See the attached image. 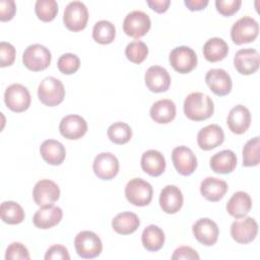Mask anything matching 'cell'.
<instances>
[{"mask_svg": "<svg viewBox=\"0 0 260 260\" xmlns=\"http://www.w3.org/2000/svg\"><path fill=\"white\" fill-rule=\"evenodd\" d=\"M213 111V101L205 93L191 92L184 101V114L189 120H206L212 116Z\"/></svg>", "mask_w": 260, "mask_h": 260, "instance_id": "6da1fadb", "label": "cell"}, {"mask_svg": "<svg viewBox=\"0 0 260 260\" xmlns=\"http://www.w3.org/2000/svg\"><path fill=\"white\" fill-rule=\"evenodd\" d=\"M38 96L45 106L56 107L60 105L65 98L64 85L59 79L48 76L39 84Z\"/></svg>", "mask_w": 260, "mask_h": 260, "instance_id": "7a4b0ae2", "label": "cell"}, {"mask_svg": "<svg viewBox=\"0 0 260 260\" xmlns=\"http://www.w3.org/2000/svg\"><path fill=\"white\" fill-rule=\"evenodd\" d=\"M153 195L152 186L141 178L131 179L125 186L126 199L135 206H146Z\"/></svg>", "mask_w": 260, "mask_h": 260, "instance_id": "3957f363", "label": "cell"}, {"mask_svg": "<svg viewBox=\"0 0 260 260\" xmlns=\"http://www.w3.org/2000/svg\"><path fill=\"white\" fill-rule=\"evenodd\" d=\"M74 247L79 257L91 259L100 256L103 244L100 237L91 231H82L74 239Z\"/></svg>", "mask_w": 260, "mask_h": 260, "instance_id": "277c9868", "label": "cell"}, {"mask_svg": "<svg viewBox=\"0 0 260 260\" xmlns=\"http://www.w3.org/2000/svg\"><path fill=\"white\" fill-rule=\"evenodd\" d=\"M51 59L52 55L49 49L40 44L28 46L22 55V62L24 66L34 72L48 68L51 63Z\"/></svg>", "mask_w": 260, "mask_h": 260, "instance_id": "5b68a950", "label": "cell"}, {"mask_svg": "<svg viewBox=\"0 0 260 260\" xmlns=\"http://www.w3.org/2000/svg\"><path fill=\"white\" fill-rule=\"evenodd\" d=\"M259 32V24L251 16H243L237 20L231 28V38L236 45L251 43L256 40Z\"/></svg>", "mask_w": 260, "mask_h": 260, "instance_id": "8992f818", "label": "cell"}, {"mask_svg": "<svg viewBox=\"0 0 260 260\" xmlns=\"http://www.w3.org/2000/svg\"><path fill=\"white\" fill-rule=\"evenodd\" d=\"M88 20L86 6L80 1H72L64 9L63 22L71 31H79L85 28Z\"/></svg>", "mask_w": 260, "mask_h": 260, "instance_id": "52a82bcc", "label": "cell"}, {"mask_svg": "<svg viewBox=\"0 0 260 260\" xmlns=\"http://www.w3.org/2000/svg\"><path fill=\"white\" fill-rule=\"evenodd\" d=\"M4 102L6 107L11 111L21 113L26 111L30 106V93L22 84L13 83L5 90Z\"/></svg>", "mask_w": 260, "mask_h": 260, "instance_id": "ba28073f", "label": "cell"}, {"mask_svg": "<svg viewBox=\"0 0 260 260\" xmlns=\"http://www.w3.org/2000/svg\"><path fill=\"white\" fill-rule=\"evenodd\" d=\"M169 59L174 70L181 74L189 73L197 66V55L193 49L187 46L173 49Z\"/></svg>", "mask_w": 260, "mask_h": 260, "instance_id": "9c48e42d", "label": "cell"}, {"mask_svg": "<svg viewBox=\"0 0 260 260\" xmlns=\"http://www.w3.org/2000/svg\"><path fill=\"white\" fill-rule=\"evenodd\" d=\"M151 25L149 16L140 10H134L128 13L123 21L124 32L134 39L144 37Z\"/></svg>", "mask_w": 260, "mask_h": 260, "instance_id": "30bf717a", "label": "cell"}, {"mask_svg": "<svg viewBox=\"0 0 260 260\" xmlns=\"http://www.w3.org/2000/svg\"><path fill=\"white\" fill-rule=\"evenodd\" d=\"M258 234V223L250 216L235 220L231 225V236L239 244H249Z\"/></svg>", "mask_w": 260, "mask_h": 260, "instance_id": "8fae6325", "label": "cell"}, {"mask_svg": "<svg viewBox=\"0 0 260 260\" xmlns=\"http://www.w3.org/2000/svg\"><path fill=\"white\" fill-rule=\"evenodd\" d=\"M32 197L36 204L41 207L53 205L60 197V189L58 185L51 180H40L34 187Z\"/></svg>", "mask_w": 260, "mask_h": 260, "instance_id": "7c38bea8", "label": "cell"}, {"mask_svg": "<svg viewBox=\"0 0 260 260\" xmlns=\"http://www.w3.org/2000/svg\"><path fill=\"white\" fill-rule=\"evenodd\" d=\"M172 160L177 172L182 176H189L197 168V158L193 151L185 146H177L172 151Z\"/></svg>", "mask_w": 260, "mask_h": 260, "instance_id": "4fadbf2b", "label": "cell"}, {"mask_svg": "<svg viewBox=\"0 0 260 260\" xmlns=\"http://www.w3.org/2000/svg\"><path fill=\"white\" fill-rule=\"evenodd\" d=\"M95 176L101 180H112L119 172L118 158L111 152H101L92 165Z\"/></svg>", "mask_w": 260, "mask_h": 260, "instance_id": "5bb4252c", "label": "cell"}, {"mask_svg": "<svg viewBox=\"0 0 260 260\" xmlns=\"http://www.w3.org/2000/svg\"><path fill=\"white\" fill-rule=\"evenodd\" d=\"M195 239L204 246H213L219 236V229L215 221L203 217L198 219L192 226Z\"/></svg>", "mask_w": 260, "mask_h": 260, "instance_id": "9a60e30c", "label": "cell"}, {"mask_svg": "<svg viewBox=\"0 0 260 260\" xmlns=\"http://www.w3.org/2000/svg\"><path fill=\"white\" fill-rule=\"evenodd\" d=\"M259 53L252 48L239 50L234 57V66L242 75H250L259 69Z\"/></svg>", "mask_w": 260, "mask_h": 260, "instance_id": "2e32d148", "label": "cell"}, {"mask_svg": "<svg viewBox=\"0 0 260 260\" xmlns=\"http://www.w3.org/2000/svg\"><path fill=\"white\" fill-rule=\"evenodd\" d=\"M205 81L212 92L219 96L229 94L233 87L230 74L220 68H213L208 70L205 75Z\"/></svg>", "mask_w": 260, "mask_h": 260, "instance_id": "e0dca14e", "label": "cell"}, {"mask_svg": "<svg viewBox=\"0 0 260 260\" xmlns=\"http://www.w3.org/2000/svg\"><path fill=\"white\" fill-rule=\"evenodd\" d=\"M59 131L66 139L76 140L86 133L87 123L79 115H67L62 118L59 125Z\"/></svg>", "mask_w": 260, "mask_h": 260, "instance_id": "ac0fdd59", "label": "cell"}, {"mask_svg": "<svg viewBox=\"0 0 260 260\" xmlns=\"http://www.w3.org/2000/svg\"><path fill=\"white\" fill-rule=\"evenodd\" d=\"M144 80L147 88L152 92L167 91L171 85V76L167 69L161 66L149 67L144 75Z\"/></svg>", "mask_w": 260, "mask_h": 260, "instance_id": "d6986e66", "label": "cell"}, {"mask_svg": "<svg viewBox=\"0 0 260 260\" xmlns=\"http://www.w3.org/2000/svg\"><path fill=\"white\" fill-rule=\"evenodd\" d=\"M224 140V133L221 127L210 124L199 130L197 134V144L203 150H211L219 146Z\"/></svg>", "mask_w": 260, "mask_h": 260, "instance_id": "ffe728a7", "label": "cell"}, {"mask_svg": "<svg viewBox=\"0 0 260 260\" xmlns=\"http://www.w3.org/2000/svg\"><path fill=\"white\" fill-rule=\"evenodd\" d=\"M183 200L181 190L175 185H168L160 191L159 205L166 213H177L183 206Z\"/></svg>", "mask_w": 260, "mask_h": 260, "instance_id": "44dd1931", "label": "cell"}, {"mask_svg": "<svg viewBox=\"0 0 260 260\" xmlns=\"http://www.w3.org/2000/svg\"><path fill=\"white\" fill-rule=\"evenodd\" d=\"M63 216V211L60 207L54 205H47L41 207L36 211L32 222L36 228L47 230L57 225Z\"/></svg>", "mask_w": 260, "mask_h": 260, "instance_id": "7402d4cb", "label": "cell"}, {"mask_svg": "<svg viewBox=\"0 0 260 260\" xmlns=\"http://www.w3.org/2000/svg\"><path fill=\"white\" fill-rule=\"evenodd\" d=\"M226 123L233 133H245L251 124L250 111L243 105H237L230 111Z\"/></svg>", "mask_w": 260, "mask_h": 260, "instance_id": "603a6c76", "label": "cell"}, {"mask_svg": "<svg viewBox=\"0 0 260 260\" xmlns=\"http://www.w3.org/2000/svg\"><path fill=\"white\" fill-rule=\"evenodd\" d=\"M228 184L225 181L214 178L207 177L203 179L200 184V193L208 201L217 202L223 198L228 192Z\"/></svg>", "mask_w": 260, "mask_h": 260, "instance_id": "cb8c5ba5", "label": "cell"}, {"mask_svg": "<svg viewBox=\"0 0 260 260\" xmlns=\"http://www.w3.org/2000/svg\"><path fill=\"white\" fill-rule=\"evenodd\" d=\"M40 152L43 159L52 166L61 165L66 157L65 147L61 142L55 139L45 140L40 147Z\"/></svg>", "mask_w": 260, "mask_h": 260, "instance_id": "d4e9b609", "label": "cell"}, {"mask_svg": "<svg viewBox=\"0 0 260 260\" xmlns=\"http://www.w3.org/2000/svg\"><path fill=\"white\" fill-rule=\"evenodd\" d=\"M141 168L143 172L151 177L160 176L166 169V159L161 152L149 149L146 150L141 156Z\"/></svg>", "mask_w": 260, "mask_h": 260, "instance_id": "484cf974", "label": "cell"}, {"mask_svg": "<svg viewBox=\"0 0 260 260\" xmlns=\"http://www.w3.org/2000/svg\"><path fill=\"white\" fill-rule=\"evenodd\" d=\"M252 208V199L244 191H238L232 195L226 203V211L235 218L246 216Z\"/></svg>", "mask_w": 260, "mask_h": 260, "instance_id": "4316f807", "label": "cell"}, {"mask_svg": "<svg viewBox=\"0 0 260 260\" xmlns=\"http://www.w3.org/2000/svg\"><path fill=\"white\" fill-rule=\"evenodd\" d=\"M151 119L158 124H168L176 117V105L169 99L155 102L149 111Z\"/></svg>", "mask_w": 260, "mask_h": 260, "instance_id": "83f0119b", "label": "cell"}, {"mask_svg": "<svg viewBox=\"0 0 260 260\" xmlns=\"http://www.w3.org/2000/svg\"><path fill=\"white\" fill-rule=\"evenodd\" d=\"M209 165L216 174H230L237 167V155L233 150L224 149L211 156Z\"/></svg>", "mask_w": 260, "mask_h": 260, "instance_id": "f1b7e54d", "label": "cell"}, {"mask_svg": "<svg viewBox=\"0 0 260 260\" xmlns=\"http://www.w3.org/2000/svg\"><path fill=\"white\" fill-rule=\"evenodd\" d=\"M140 220L138 216L130 211L118 213L112 220L113 230L120 235L133 234L139 226Z\"/></svg>", "mask_w": 260, "mask_h": 260, "instance_id": "f546056e", "label": "cell"}, {"mask_svg": "<svg viewBox=\"0 0 260 260\" xmlns=\"http://www.w3.org/2000/svg\"><path fill=\"white\" fill-rule=\"evenodd\" d=\"M143 247L149 252H156L162 248L165 244V233L155 224L146 226L141 235Z\"/></svg>", "mask_w": 260, "mask_h": 260, "instance_id": "4dcf8cb0", "label": "cell"}, {"mask_svg": "<svg viewBox=\"0 0 260 260\" xmlns=\"http://www.w3.org/2000/svg\"><path fill=\"white\" fill-rule=\"evenodd\" d=\"M229 53V46L220 38H211L203 46L204 58L209 62H218L223 60Z\"/></svg>", "mask_w": 260, "mask_h": 260, "instance_id": "1f68e13d", "label": "cell"}, {"mask_svg": "<svg viewBox=\"0 0 260 260\" xmlns=\"http://www.w3.org/2000/svg\"><path fill=\"white\" fill-rule=\"evenodd\" d=\"M1 219L8 224H18L24 219L22 207L14 201H4L0 206Z\"/></svg>", "mask_w": 260, "mask_h": 260, "instance_id": "d6a6232c", "label": "cell"}, {"mask_svg": "<svg viewBox=\"0 0 260 260\" xmlns=\"http://www.w3.org/2000/svg\"><path fill=\"white\" fill-rule=\"evenodd\" d=\"M116 36L115 25L108 20L98 21L92 28L93 40L101 45L111 44Z\"/></svg>", "mask_w": 260, "mask_h": 260, "instance_id": "836d02e7", "label": "cell"}, {"mask_svg": "<svg viewBox=\"0 0 260 260\" xmlns=\"http://www.w3.org/2000/svg\"><path fill=\"white\" fill-rule=\"evenodd\" d=\"M109 139L116 144H125L132 137V130L127 123L116 122L112 124L107 131Z\"/></svg>", "mask_w": 260, "mask_h": 260, "instance_id": "e575fe53", "label": "cell"}, {"mask_svg": "<svg viewBox=\"0 0 260 260\" xmlns=\"http://www.w3.org/2000/svg\"><path fill=\"white\" fill-rule=\"evenodd\" d=\"M259 146H260V141L258 136L246 142L243 148V166L244 167H254L259 165L260 162Z\"/></svg>", "mask_w": 260, "mask_h": 260, "instance_id": "d590c367", "label": "cell"}, {"mask_svg": "<svg viewBox=\"0 0 260 260\" xmlns=\"http://www.w3.org/2000/svg\"><path fill=\"white\" fill-rule=\"evenodd\" d=\"M35 11L39 19L44 22L52 21L58 13V4L55 0H38Z\"/></svg>", "mask_w": 260, "mask_h": 260, "instance_id": "8d00e7d4", "label": "cell"}, {"mask_svg": "<svg viewBox=\"0 0 260 260\" xmlns=\"http://www.w3.org/2000/svg\"><path fill=\"white\" fill-rule=\"evenodd\" d=\"M127 59L135 64L142 63L148 55V47L142 41H133L129 43L125 49Z\"/></svg>", "mask_w": 260, "mask_h": 260, "instance_id": "74e56055", "label": "cell"}, {"mask_svg": "<svg viewBox=\"0 0 260 260\" xmlns=\"http://www.w3.org/2000/svg\"><path fill=\"white\" fill-rule=\"evenodd\" d=\"M57 66L61 73L70 75V74L75 73L79 69L80 60L75 54L66 53L59 57Z\"/></svg>", "mask_w": 260, "mask_h": 260, "instance_id": "f35d334b", "label": "cell"}, {"mask_svg": "<svg viewBox=\"0 0 260 260\" xmlns=\"http://www.w3.org/2000/svg\"><path fill=\"white\" fill-rule=\"evenodd\" d=\"M5 259L6 260H15V259L28 260L29 253L27 248L24 245H22L19 242H13L6 249Z\"/></svg>", "mask_w": 260, "mask_h": 260, "instance_id": "ab89813d", "label": "cell"}, {"mask_svg": "<svg viewBox=\"0 0 260 260\" xmlns=\"http://www.w3.org/2000/svg\"><path fill=\"white\" fill-rule=\"evenodd\" d=\"M241 0H216V10L223 16H231L235 14L241 7Z\"/></svg>", "mask_w": 260, "mask_h": 260, "instance_id": "60d3db41", "label": "cell"}, {"mask_svg": "<svg viewBox=\"0 0 260 260\" xmlns=\"http://www.w3.org/2000/svg\"><path fill=\"white\" fill-rule=\"evenodd\" d=\"M15 48L7 42L0 43V66L6 67L13 64L15 60Z\"/></svg>", "mask_w": 260, "mask_h": 260, "instance_id": "b9f144b4", "label": "cell"}, {"mask_svg": "<svg viewBox=\"0 0 260 260\" xmlns=\"http://www.w3.org/2000/svg\"><path fill=\"white\" fill-rule=\"evenodd\" d=\"M46 260H69L70 255L68 253V250L65 246L62 245H53L51 246L46 254H45Z\"/></svg>", "mask_w": 260, "mask_h": 260, "instance_id": "7bdbcfd3", "label": "cell"}, {"mask_svg": "<svg viewBox=\"0 0 260 260\" xmlns=\"http://www.w3.org/2000/svg\"><path fill=\"white\" fill-rule=\"evenodd\" d=\"M16 12V5L13 0H1L0 1V20H11Z\"/></svg>", "mask_w": 260, "mask_h": 260, "instance_id": "ee69618b", "label": "cell"}, {"mask_svg": "<svg viewBox=\"0 0 260 260\" xmlns=\"http://www.w3.org/2000/svg\"><path fill=\"white\" fill-rule=\"evenodd\" d=\"M172 259H187V260H193V259H200V256L198 255V253L196 252V250H194L193 248L189 247V246H181L179 248H177L173 255H172Z\"/></svg>", "mask_w": 260, "mask_h": 260, "instance_id": "f6af8a7d", "label": "cell"}, {"mask_svg": "<svg viewBox=\"0 0 260 260\" xmlns=\"http://www.w3.org/2000/svg\"><path fill=\"white\" fill-rule=\"evenodd\" d=\"M147 5L157 13H164L168 10L171 1L170 0H148Z\"/></svg>", "mask_w": 260, "mask_h": 260, "instance_id": "bcb514c9", "label": "cell"}, {"mask_svg": "<svg viewBox=\"0 0 260 260\" xmlns=\"http://www.w3.org/2000/svg\"><path fill=\"white\" fill-rule=\"evenodd\" d=\"M184 4L191 11H199L208 5V0H185Z\"/></svg>", "mask_w": 260, "mask_h": 260, "instance_id": "7dc6e473", "label": "cell"}]
</instances>
